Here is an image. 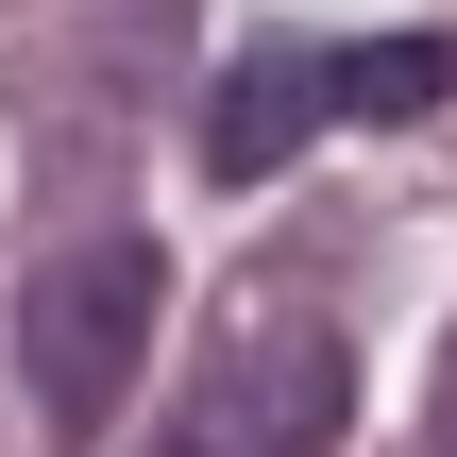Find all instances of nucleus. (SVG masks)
Segmentation results:
<instances>
[{"mask_svg":"<svg viewBox=\"0 0 457 457\" xmlns=\"http://www.w3.org/2000/svg\"><path fill=\"white\" fill-rule=\"evenodd\" d=\"M153 305H170V254H153L136 220L68 237V254L17 288V390H34L51 441H102V424H119V390H136V356H153Z\"/></svg>","mask_w":457,"mask_h":457,"instance_id":"f03ea898","label":"nucleus"},{"mask_svg":"<svg viewBox=\"0 0 457 457\" xmlns=\"http://www.w3.org/2000/svg\"><path fill=\"white\" fill-rule=\"evenodd\" d=\"M441 102H457V34H356V51L271 34V51H237L204 85V170L271 187L305 136H339V119H441Z\"/></svg>","mask_w":457,"mask_h":457,"instance_id":"f257e3e1","label":"nucleus"},{"mask_svg":"<svg viewBox=\"0 0 457 457\" xmlns=\"http://www.w3.org/2000/svg\"><path fill=\"white\" fill-rule=\"evenodd\" d=\"M339 424H356V356H339L322 322H254L153 457H322Z\"/></svg>","mask_w":457,"mask_h":457,"instance_id":"7ed1b4c3","label":"nucleus"}]
</instances>
